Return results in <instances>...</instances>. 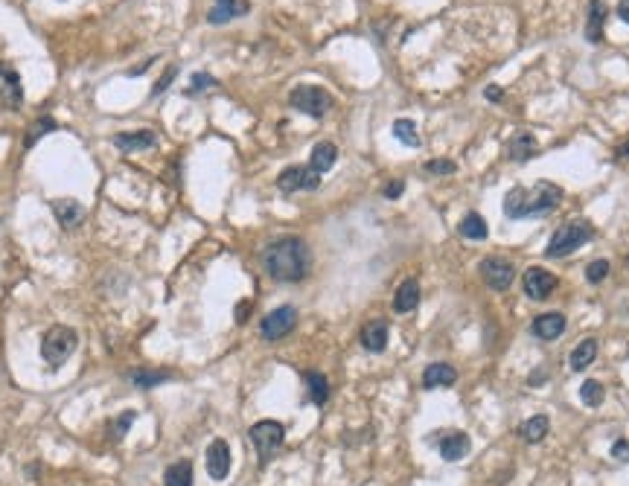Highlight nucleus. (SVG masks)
<instances>
[{
  "mask_svg": "<svg viewBox=\"0 0 629 486\" xmlns=\"http://www.w3.org/2000/svg\"><path fill=\"white\" fill-rule=\"evenodd\" d=\"M259 262L274 283H300L312 268V251L300 236H283L262 248Z\"/></svg>",
  "mask_w": 629,
  "mask_h": 486,
  "instance_id": "obj_1",
  "label": "nucleus"
},
{
  "mask_svg": "<svg viewBox=\"0 0 629 486\" xmlns=\"http://www.w3.org/2000/svg\"><path fill=\"white\" fill-rule=\"evenodd\" d=\"M563 204V189L551 184V181H539L536 186H516L507 192L504 198V215L507 218H516V222H522V218H539V215H548L551 210H556Z\"/></svg>",
  "mask_w": 629,
  "mask_h": 486,
  "instance_id": "obj_2",
  "label": "nucleus"
},
{
  "mask_svg": "<svg viewBox=\"0 0 629 486\" xmlns=\"http://www.w3.org/2000/svg\"><path fill=\"white\" fill-rule=\"evenodd\" d=\"M594 236V227L592 222H586V218H571V222H565L563 227H556L545 254L551 259H563V256H571L577 248H583L586 242Z\"/></svg>",
  "mask_w": 629,
  "mask_h": 486,
  "instance_id": "obj_3",
  "label": "nucleus"
},
{
  "mask_svg": "<svg viewBox=\"0 0 629 486\" xmlns=\"http://www.w3.org/2000/svg\"><path fill=\"white\" fill-rule=\"evenodd\" d=\"M76 347H79L76 329L59 324V326H50V329L44 332V338H41V358L56 370V367H61V364L76 352Z\"/></svg>",
  "mask_w": 629,
  "mask_h": 486,
  "instance_id": "obj_4",
  "label": "nucleus"
},
{
  "mask_svg": "<svg viewBox=\"0 0 629 486\" xmlns=\"http://www.w3.org/2000/svg\"><path fill=\"white\" fill-rule=\"evenodd\" d=\"M248 437H251V443H254V449H257L259 466H265V463H271L274 454L283 449V443H286V428H283L277 420H259V422L251 425Z\"/></svg>",
  "mask_w": 629,
  "mask_h": 486,
  "instance_id": "obj_5",
  "label": "nucleus"
},
{
  "mask_svg": "<svg viewBox=\"0 0 629 486\" xmlns=\"http://www.w3.org/2000/svg\"><path fill=\"white\" fill-rule=\"evenodd\" d=\"M288 105H292L295 111L300 114H309L314 119H321L332 111L335 100L329 96V90L318 88V85H298L292 93H288Z\"/></svg>",
  "mask_w": 629,
  "mask_h": 486,
  "instance_id": "obj_6",
  "label": "nucleus"
},
{
  "mask_svg": "<svg viewBox=\"0 0 629 486\" xmlns=\"http://www.w3.org/2000/svg\"><path fill=\"white\" fill-rule=\"evenodd\" d=\"M298 326V309L295 306H280L274 312H269L259 324V335L265 341H280Z\"/></svg>",
  "mask_w": 629,
  "mask_h": 486,
  "instance_id": "obj_7",
  "label": "nucleus"
},
{
  "mask_svg": "<svg viewBox=\"0 0 629 486\" xmlns=\"http://www.w3.org/2000/svg\"><path fill=\"white\" fill-rule=\"evenodd\" d=\"M321 186V175L314 172L312 166H288L283 169V172L277 175V189L286 192V196H292V192H314Z\"/></svg>",
  "mask_w": 629,
  "mask_h": 486,
  "instance_id": "obj_8",
  "label": "nucleus"
},
{
  "mask_svg": "<svg viewBox=\"0 0 629 486\" xmlns=\"http://www.w3.org/2000/svg\"><path fill=\"white\" fill-rule=\"evenodd\" d=\"M23 102V85L18 70L6 61H0V108L6 111H18Z\"/></svg>",
  "mask_w": 629,
  "mask_h": 486,
  "instance_id": "obj_9",
  "label": "nucleus"
},
{
  "mask_svg": "<svg viewBox=\"0 0 629 486\" xmlns=\"http://www.w3.org/2000/svg\"><path fill=\"white\" fill-rule=\"evenodd\" d=\"M522 288L524 295L530 300H548L553 291H556V277L545 268H539V265H534V268H527L524 277H522Z\"/></svg>",
  "mask_w": 629,
  "mask_h": 486,
  "instance_id": "obj_10",
  "label": "nucleus"
},
{
  "mask_svg": "<svg viewBox=\"0 0 629 486\" xmlns=\"http://www.w3.org/2000/svg\"><path fill=\"white\" fill-rule=\"evenodd\" d=\"M481 277H483V283H487L493 291H504V288H510L516 271H513V265L507 262V259L487 256V259L481 262Z\"/></svg>",
  "mask_w": 629,
  "mask_h": 486,
  "instance_id": "obj_11",
  "label": "nucleus"
},
{
  "mask_svg": "<svg viewBox=\"0 0 629 486\" xmlns=\"http://www.w3.org/2000/svg\"><path fill=\"white\" fill-rule=\"evenodd\" d=\"M204 463H207V475L213 480H225L230 475V446L225 440H213L207 446V454H204Z\"/></svg>",
  "mask_w": 629,
  "mask_h": 486,
  "instance_id": "obj_12",
  "label": "nucleus"
},
{
  "mask_svg": "<svg viewBox=\"0 0 629 486\" xmlns=\"http://www.w3.org/2000/svg\"><path fill=\"white\" fill-rule=\"evenodd\" d=\"M114 146L126 155L146 152V149H152V146H158V134L152 129H140V131H129V134L123 131V134H114Z\"/></svg>",
  "mask_w": 629,
  "mask_h": 486,
  "instance_id": "obj_13",
  "label": "nucleus"
},
{
  "mask_svg": "<svg viewBox=\"0 0 629 486\" xmlns=\"http://www.w3.org/2000/svg\"><path fill=\"white\" fill-rule=\"evenodd\" d=\"M50 207H53L56 222H59L64 230H74V227H79V225L85 222V207H82L76 198H56Z\"/></svg>",
  "mask_w": 629,
  "mask_h": 486,
  "instance_id": "obj_14",
  "label": "nucleus"
},
{
  "mask_svg": "<svg viewBox=\"0 0 629 486\" xmlns=\"http://www.w3.org/2000/svg\"><path fill=\"white\" fill-rule=\"evenodd\" d=\"M248 12H251L248 0H216L213 9L207 12V20L219 27V23H228V20H233V18H245Z\"/></svg>",
  "mask_w": 629,
  "mask_h": 486,
  "instance_id": "obj_15",
  "label": "nucleus"
},
{
  "mask_svg": "<svg viewBox=\"0 0 629 486\" xmlns=\"http://www.w3.org/2000/svg\"><path fill=\"white\" fill-rule=\"evenodd\" d=\"M530 329H534V335L539 338V341H556V338L565 332V314L563 312H545L534 321Z\"/></svg>",
  "mask_w": 629,
  "mask_h": 486,
  "instance_id": "obj_16",
  "label": "nucleus"
},
{
  "mask_svg": "<svg viewBox=\"0 0 629 486\" xmlns=\"http://www.w3.org/2000/svg\"><path fill=\"white\" fill-rule=\"evenodd\" d=\"M469 449H472V440H469V434H464V431H452V434H446L440 440V457L449 460V463L464 460L469 454Z\"/></svg>",
  "mask_w": 629,
  "mask_h": 486,
  "instance_id": "obj_17",
  "label": "nucleus"
},
{
  "mask_svg": "<svg viewBox=\"0 0 629 486\" xmlns=\"http://www.w3.org/2000/svg\"><path fill=\"white\" fill-rule=\"evenodd\" d=\"M457 381V370L446 361H434L423 370V387L425 391H434V387H449Z\"/></svg>",
  "mask_w": 629,
  "mask_h": 486,
  "instance_id": "obj_18",
  "label": "nucleus"
},
{
  "mask_svg": "<svg viewBox=\"0 0 629 486\" xmlns=\"http://www.w3.org/2000/svg\"><path fill=\"white\" fill-rule=\"evenodd\" d=\"M606 15H609L606 0H592L589 15H586V41H592V44L603 41V23H606Z\"/></svg>",
  "mask_w": 629,
  "mask_h": 486,
  "instance_id": "obj_19",
  "label": "nucleus"
},
{
  "mask_svg": "<svg viewBox=\"0 0 629 486\" xmlns=\"http://www.w3.org/2000/svg\"><path fill=\"white\" fill-rule=\"evenodd\" d=\"M539 152V143L530 131H519L510 143H507V158L516 160V163H527L530 158H536Z\"/></svg>",
  "mask_w": 629,
  "mask_h": 486,
  "instance_id": "obj_20",
  "label": "nucleus"
},
{
  "mask_svg": "<svg viewBox=\"0 0 629 486\" xmlns=\"http://www.w3.org/2000/svg\"><path fill=\"white\" fill-rule=\"evenodd\" d=\"M361 347H365L368 352H384V347H388V324L370 321L365 329H361Z\"/></svg>",
  "mask_w": 629,
  "mask_h": 486,
  "instance_id": "obj_21",
  "label": "nucleus"
},
{
  "mask_svg": "<svg viewBox=\"0 0 629 486\" xmlns=\"http://www.w3.org/2000/svg\"><path fill=\"white\" fill-rule=\"evenodd\" d=\"M417 303H420V283L417 280H405L396 288V295H394V312L408 314V312L417 309Z\"/></svg>",
  "mask_w": 629,
  "mask_h": 486,
  "instance_id": "obj_22",
  "label": "nucleus"
},
{
  "mask_svg": "<svg viewBox=\"0 0 629 486\" xmlns=\"http://www.w3.org/2000/svg\"><path fill=\"white\" fill-rule=\"evenodd\" d=\"M335 160H338V149H335V143L324 140V143H318V146H314V149H312L309 166H312L318 175H324V172H329V169L335 166Z\"/></svg>",
  "mask_w": 629,
  "mask_h": 486,
  "instance_id": "obj_23",
  "label": "nucleus"
},
{
  "mask_svg": "<svg viewBox=\"0 0 629 486\" xmlns=\"http://www.w3.org/2000/svg\"><path fill=\"white\" fill-rule=\"evenodd\" d=\"M594 358H597V341H594V338H583V341H580V344L571 350V358H568V361H571V370H574V373H583Z\"/></svg>",
  "mask_w": 629,
  "mask_h": 486,
  "instance_id": "obj_24",
  "label": "nucleus"
},
{
  "mask_svg": "<svg viewBox=\"0 0 629 486\" xmlns=\"http://www.w3.org/2000/svg\"><path fill=\"white\" fill-rule=\"evenodd\" d=\"M303 381H306L309 399H312L314 405H327V399H329V381H327V376L318 373V370H309V373H303Z\"/></svg>",
  "mask_w": 629,
  "mask_h": 486,
  "instance_id": "obj_25",
  "label": "nucleus"
},
{
  "mask_svg": "<svg viewBox=\"0 0 629 486\" xmlns=\"http://www.w3.org/2000/svg\"><path fill=\"white\" fill-rule=\"evenodd\" d=\"M548 428H551L548 417H545V414H536V417H530V420L519 428V434H522V440H524V443L536 446V443H542L545 437H548Z\"/></svg>",
  "mask_w": 629,
  "mask_h": 486,
  "instance_id": "obj_26",
  "label": "nucleus"
},
{
  "mask_svg": "<svg viewBox=\"0 0 629 486\" xmlns=\"http://www.w3.org/2000/svg\"><path fill=\"white\" fill-rule=\"evenodd\" d=\"M457 233H461L464 239L481 242V239H487V222H483L478 213H466V215L461 218V225H457Z\"/></svg>",
  "mask_w": 629,
  "mask_h": 486,
  "instance_id": "obj_27",
  "label": "nucleus"
},
{
  "mask_svg": "<svg viewBox=\"0 0 629 486\" xmlns=\"http://www.w3.org/2000/svg\"><path fill=\"white\" fill-rule=\"evenodd\" d=\"M163 483L166 486H192V463L189 460H178V463L166 466Z\"/></svg>",
  "mask_w": 629,
  "mask_h": 486,
  "instance_id": "obj_28",
  "label": "nucleus"
},
{
  "mask_svg": "<svg viewBox=\"0 0 629 486\" xmlns=\"http://www.w3.org/2000/svg\"><path fill=\"white\" fill-rule=\"evenodd\" d=\"M129 379H131V384L146 387V391H149V387H158V384L169 381V379H172V373H169V370H131Z\"/></svg>",
  "mask_w": 629,
  "mask_h": 486,
  "instance_id": "obj_29",
  "label": "nucleus"
},
{
  "mask_svg": "<svg viewBox=\"0 0 629 486\" xmlns=\"http://www.w3.org/2000/svg\"><path fill=\"white\" fill-rule=\"evenodd\" d=\"M603 396H606V391H603V384L597 379H586L583 387H580V399L586 402V408H597L603 402Z\"/></svg>",
  "mask_w": 629,
  "mask_h": 486,
  "instance_id": "obj_30",
  "label": "nucleus"
},
{
  "mask_svg": "<svg viewBox=\"0 0 629 486\" xmlns=\"http://www.w3.org/2000/svg\"><path fill=\"white\" fill-rule=\"evenodd\" d=\"M394 137L405 146H420V134H417V126L411 119H396L394 123Z\"/></svg>",
  "mask_w": 629,
  "mask_h": 486,
  "instance_id": "obj_31",
  "label": "nucleus"
},
{
  "mask_svg": "<svg viewBox=\"0 0 629 486\" xmlns=\"http://www.w3.org/2000/svg\"><path fill=\"white\" fill-rule=\"evenodd\" d=\"M50 131H56V119H50V117L38 119V123L30 126V134H27V140H23V146H27V149H33V146H35L44 134H50Z\"/></svg>",
  "mask_w": 629,
  "mask_h": 486,
  "instance_id": "obj_32",
  "label": "nucleus"
},
{
  "mask_svg": "<svg viewBox=\"0 0 629 486\" xmlns=\"http://www.w3.org/2000/svg\"><path fill=\"white\" fill-rule=\"evenodd\" d=\"M131 422H134V410H126V414H119L117 420H111V422H108V434H111V440H123L126 431L131 428Z\"/></svg>",
  "mask_w": 629,
  "mask_h": 486,
  "instance_id": "obj_33",
  "label": "nucleus"
},
{
  "mask_svg": "<svg viewBox=\"0 0 629 486\" xmlns=\"http://www.w3.org/2000/svg\"><path fill=\"white\" fill-rule=\"evenodd\" d=\"M423 169H425V175L440 178V175H452L454 169H457V163H454V160H446V158H437V160H428Z\"/></svg>",
  "mask_w": 629,
  "mask_h": 486,
  "instance_id": "obj_34",
  "label": "nucleus"
},
{
  "mask_svg": "<svg viewBox=\"0 0 629 486\" xmlns=\"http://www.w3.org/2000/svg\"><path fill=\"white\" fill-rule=\"evenodd\" d=\"M606 277H609V262H606V259H594L589 268H586V280H589V283H603Z\"/></svg>",
  "mask_w": 629,
  "mask_h": 486,
  "instance_id": "obj_35",
  "label": "nucleus"
},
{
  "mask_svg": "<svg viewBox=\"0 0 629 486\" xmlns=\"http://www.w3.org/2000/svg\"><path fill=\"white\" fill-rule=\"evenodd\" d=\"M207 88H216V79L210 76V73H196V76H192V85L187 88V96L199 93V90H207Z\"/></svg>",
  "mask_w": 629,
  "mask_h": 486,
  "instance_id": "obj_36",
  "label": "nucleus"
},
{
  "mask_svg": "<svg viewBox=\"0 0 629 486\" xmlns=\"http://www.w3.org/2000/svg\"><path fill=\"white\" fill-rule=\"evenodd\" d=\"M175 76H178V67H175V64H169V67H166V70H163V76H160V79H158V85H155V88H152V96H158V93H163V90H166V88H169V85H172V79H175Z\"/></svg>",
  "mask_w": 629,
  "mask_h": 486,
  "instance_id": "obj_37",
  "label": "nucleus"
},
{
  "mask_svg": "<svg viewBox=\"0 0 629 486\" xmlns=\"http://www.w3.org/2000/svg\"><path fill=\"white\" fill-rule=\"evenodd\" d=\"M612 457L621 460V463H626V460H629V440H615V446H612Z\"/></svg>",
  "mask_w": 629,
  "mask_h": 486,
  "instance_id": "obj_38",
  "label": "nucleus"
},
{
  "mask_svg": "<svg viewBox=\"0 0 629 486\" xmlns=\"http://www.w3.org/2000/svg\"><path fill=\"white\" fill-rule=\"evenodd\" d=\"M405 192V181H391L388 186H384V198H391V201H396L399 196Z\"/></svg>",
  "mask_w": 629,
  "mask_h": 486,
  "instance_id": "obj_39",
  "label": "nucleus"
},
{
  "mask_svg": "<svg viewBox=\"0 0 629 486\" xmlns=\"http://www.w3.org/2000/svg\"><path fill=\"white\" fill-rule=\"evenodd\" d=\"M483 96H487L490 102H501V100H504V90H501L498 85H490L487 90H483Z\"/></svg>",
  "mask_w": 629,
  "mask_h": 486,
  "instance_id": "obj_40",
  "label": "nucleus"
},
{
  "mask_svg": "<svg viewBox=\"0 0 629 486\" xmlns=\"http://www.w3.org/2000/svg\"><path fill=\"white\" fill-rule=\"evenodd\" d=\"M615 160H618V163H629V140H623L618 149H615Z\"/></svg>",
  "mask_w": 629,
  "mask_h": 486,
  "instance_id": "obj_41",
  "label": "nucleus"
},
{
  "mask_svg": "<svg viewBox=\"0 0 629 486\" xmlns=\"http://www.w3.org/2000/svg\"><path fill=\"white\" fill-rule=\"evenodd\" d=\"M618 18L623 23H629V0H621V4H618Z\"/></svg>",
  "mask_w": 629,
  "mask_h": 486,
  "instance_id": "obj_42",
  "label": "nucleus"
},
{
  "mask_svg": "<svg viewBox=\"0 0 629 486\" xmlns=\"http://www.w3.org/2000/svg\"><path fill=\"white\" fill-rule=\"evenodd\" d=\"M248 306H251V303H239V309H236V321H239V324H245V318H248V314H245Z\"/></svg>",
  "mask_w": 629,
  "mask_h": 486,
  "instance_id": "obj_43",
  "label": "nucleus"
}]
</instances>
